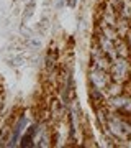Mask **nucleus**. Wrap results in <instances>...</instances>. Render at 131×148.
<instances>
[{
  "label": "nucleus",
  "instance_id": "20e7f679",
  "mask_svg": "<svg viewBox=\"0 0 131 148\" xmlns=\"http://www.w3.org/2000/svg\"><path fill=\"white\" fill-rule=\"evenodd\" d=\"M90 66L98 68V69H105V71H110V66H111L110 58L100 49V46L94 40L90 43Z\"/></svg>",
  "mask_w": 131,
  "mask_h": 148
},
{
  "label": "nucleus",
  "instance_id": "39448f33",
  "mask_svg": "<svg viewBox=\"0 0 131 148\" xmlns=\"http://www.w3.org/2000/svg\"><path fill=\"white\" fill-rule=\"evenodd\" d=\"M12 128H13V117H10L8 120H5L0 125V148L8 145L12 137Z\"/></svg>",
  "mask_w": 131,
  "mask_h": 148
},
{
  "label": "nucleus",
  "instance_id": "7ed1b4c3",
  "mask_svg": "<svg viewBox=\"0 0 131 148\" xmlns=\"http://www.w3.org/2000/svg\"><path fill=\"white\" fill-rule=\"evenodd\" d=\"M107 104H108V107H110L111 110L120 112L123 115H131V94L121 92L118 95L108 97Z\"/></svg>",
  "mask_w": 131,
  "mask_h": 148
},
{
  "label": "nucleus",
  "instance_id": "0eeeda50",
  "mask_svg": "<svg viewBox=\"0 0 131 148\" xmlns=\"http://www.w3.org/2000/svg\"><path fill=\"white\" fill-rule=\"evenodd\" d=\"M107 97H108V95H107V92H103V90L95 89V87H90L89 89V99H90V104H94V107L107 104V101H108Z\"/></svg>",
  "mask_w": 131,
  "mask_h": 148
},
{
  "label": "nucleus",
  "instance_id": "9d476101",
  "mask_svg": "<svg viewBox=\"0 0 131 148\" xmlns=\"http://www.w3.org/2000/svg\"><path fill=\"white\" fill-rule=\"evenodd\" d=\"M118 15H120L121 18H125V20L131 21V0H121Z\"/></svg>",
  "mask_w": 131,
  "mask_h": 148
},
{
  "label": "nucleus",
  "instance_id": "ddd939ff",
  "mask_svg": "<svg viewBox=\"0 0 131 148\" xmlns=\"http://www.w3.org/2000/svg\"><path fill=\"white\" fill-rule=\"evenodd\" d=\"M66 5L69 8H75V0H66Z\"/></svg>",
  "mask_w": 131,
  "mask_h": 148
},
{
  "label": "nucleus",
  "instance_id": "6e6552de",
  "mask_svg": "<svg viewBox=\"0 0 131 148\" xmlns=\"http://www.w3.org/2000/svg\"><path fill=\"white\" fill-rule=\"evenodd\" d=\"M28 61V54L25 51H15L10 58H7V64L10 68H21Z\"/></svg>",
  "mask_w": 131,
  "mask_h": 148
},
{
  "label": "nucleus",
  "instance_id": "9b49d317",
  "mask_svg": "<svg viewBox=\"0 0 131 148\" xmlns=\"http://www.w3.org/2000/svg\"><path fill=\"white\" fill-rule=\"evenodd\" d=\"M48 30H49V16L44 15L39 21V25H38V32H39V35H44Z\"/></svg>",
  "mask_w": 131,
  "mask_h": 148
},
{
  "label": "nucleus",
  "instance_id": "423d86ee",
  "mask_svg": "<svg viewBox=\"0 0 131 148\" xmlns=\"http://www.w3.org/2000/svg\"><path fill=\"white\" fill-rule=\"evenodd\" d=\"M108 115H110V107H107V104L95 107V120L102 130L107 128V122H108Z\"/></svg>",
  "mask_w": 131,
  "mask_h": 148
},
{
  "label": "nucleus",
  "instance_id": "f03ea898",
  "mask_svg": "<svg viewBox=\"0 0 131 148\" xmlns=\"http://www.w3.org/2000/svg\"><path fill=\"white\" fill-rule=\"evenodd\" d=\"M87 81H89L90 87H95V89H100V90H103V92H107V89L110 87L113 79H111V76H110V71L90 66L89 71H87Z\"/></svg>",
  "mask_w": 131,
  "mask_h": 148
},
{
  "label": "nucleus",
  "instance_id": "f8f14e48",
  "mask_svg": "<svg viewBox=\"0 0 131 148\" xmlns=\"http://www.w3.org/2000/svg\"><path fill=\"white\" fill-rule=\"evenodd\" d=\"M125 40H126V43H128V46H130V51H131V30L128 32V35L125 36Z\"/></svg>",
  "mask_w": 131,
  "mask_h": 148
},
{
  "label": "nucleus",
  "instance_id": "1a4fd4ad",
  "mask_svg": "<svg viewBox=\"0 0 131 148\" xmlns=\"http://www.w3.org/2000/svg\"><path fill=\"white\" fill-rule=\"evenodd\" d=\"M35 10H36V2L35 0H28V3L25 5V10H23V15H21V23H26L33 15H35Z\"/></svg>",
  "mask_w": 131,
  "mask_h": 148
},
{
  "label": "nucleus",
  "instance_id": "f257e3e1",
  "mask_svg": "<svg viewBox=\"0 0 131 148\" xmlns=\"http://www.w3.org/2000/svg\"><path fill=\"white\" fill-rule=\"evenodd\" d=\"M110 76L121 84L131 81V58H116L110 66Z\"/></svg>",
  "mask_w": 131,
  "mask_h": 148
}]
</instances>
